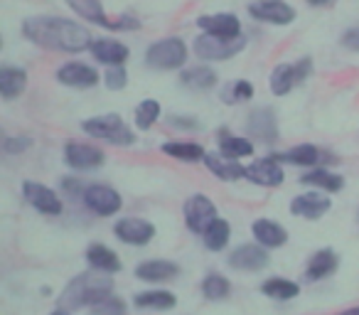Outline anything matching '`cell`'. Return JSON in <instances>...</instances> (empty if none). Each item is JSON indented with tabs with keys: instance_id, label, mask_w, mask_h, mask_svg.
Listing matches in <instances>:
<instances>
[{
	"instance_id": "obj_12",
	"label": "cell",
	"mask_w": 359,
	"mask_h": 315,
	"mask_svg": "<svg viewBox=\"0 0 359 315\" xmlns=\"http://www.w3.org/2000/svg\"><path fill=\"white\" fill-rule=\"evenodd\" d=\"M22 195H25V200L30 202L35 210H40L42 215H52V217L62 215V200L57 197V192L52 190V187L27 180L25 185H22Z\"/></svg>"
},
{
	"instance_id": "obj_10",
	"label": "cell",
	"mask_w": 359,
	"mask_h": 315,
	"mask_svg": "<svg viewBox=\"0 0 359 315\" xmlns=\"http://www.w3.org/2000/svg\"><path fill=\"white\" fill-rule=\"evenodd\" d=\"M249 15L271 25H290L295 20V11L283 0H256L249 6Z\"/></svg>"
},
{
	"instance_id": "obj_27",
	"label": "cell",
	"mask_w": 359,
	"mask_h": 315,
	"mask_svg": "<svg viewBox=\"0 0 359 315\" xmlns=\"http://www.w3.org/2000/svg\"><path fill=\"white\" fill-rule=\"evenodd\" d=\"M276 161H285V163H293V166H303V168H315L320 163V150L310 143L303 145H295V148L285 150L280 155H273Z\"/></svg>"
},
{
	"instance_id": "obj_44",
	"label": "cell",
	"mask_w": 359,
	"mask_h": 315,
	"mask_svg": "<svg viewBox=\"0 0 359 315\" xmlns=\"http://www.w3.org/2000/svg\"><path fill=\"white\" fill-rule=\"evenodd\" d=\"M339 315H359V305H357V308H349V310H342V313H339Z\"/></svg>"
},
{
	"instance_id": "obj_30",
	"label": "cell",
	"mask_w": 359,
	"mask_h": 315,
	"mask_svg": "<svg viewBox=\"0 0 359 315\" xmlns=\"http://www.w3.org/2000/svg\"><path fill=\"white\" fill-rule=\"evenodd\" d=\"M182 84L190 86V89H197V91H207L217 84V74L210 69V67H190V69L182 72Z\"/></svg>"
},
{
	"instance_id": "obj_24",
	"label": "cell",
	"mask_w": 359,
	"mask_h": 315,
	"mask_svg": "<svg viewBox=\"0 0 359 315\" xmlns=\"http://www.w3.org/2000/svg\"><path fill=\"white\" fill-rule=\"evenodd\" d=\"M180 274V266L172 261H145L135 269V276L148 283H165V281H172Z\"/></svg>"
},
{
	"instance_id": "obj_22",
	"label": "cell",
	"mask_w": 359,
	"mask_h": 315,
	"mask_svg": "<svg viewBox=\"0 0 359 315\" xmlns=\"http://www.w3.org/2000/svg\"><path fill=\"white\" fill-rule=\"evenodd\" d=\"M249 133L256 135L264 143L278 138V126H276V114L271 109H256L249 116Z\"/></svg>"
},
{
	"instance_id": "obj_37",
	"label": "cell",
	"mask_w": 359,
	"mask_h": 315,
	"mask_svg": "<svg viewBox=\"0 0 359 315\" xmlns=\"http://www.w3.org/2000/svg\"><path fill=\"white\" fill-rule=\"evenodd\" d=\"M251 96H254V86H251L249 81L239 79V81H234V84L226 86L222 99H224L226 104H239V101H249Z\"/></svg>"
},
{
	"instance_id": "obj_6",
	"label": "cell",
	"mask_w": 359,
	"mask_h": 315,
	"mask_svg": "<svg viewBox=\"0 0 359 315\" xmlns=\"http://www.w3.org/2000/svg\"><path fill=\"white\" fill-rule=\"evenodd\" d=\"M67 6L79 18L94 22V25L109 27V30H135V27H140V22L133 20V18H118V22H111L104 8H101V0H67Z\"/></svg>"
},
{
	"instance_id": "obj_21",
	"label": "cell",
	"mask_w": 359,
	"mask_h": 315,
	"mask_svg": "<svg viewBox=\"0 0 359 315\" xmlns=\"http://www.w3.org/2000/svg\"><path fill=\"white\" fill-rule=\"evenodd\" d=\"M251 232L256 236V244L266 246V249H278V246H283L288 241V232L271 220H256L251 224Z\"/></svg>"
},
{
	"instance_id": "obj_28",
	"label": "cell",
	"mask_w": 359,
	"mask_h": 315,
	"mask_svg": "<svg viewBox=\"0 0 359 315\" xmlns=\"http://www.w3.org/2000/svg\"><path fill=\"white\" fill-rule=\"evenodd\" d=\"M219 153L226 155V158H246V155L254 153V145L246 138H239V135H231L229 130H219Z\"/></svg>"
},
{
	"instance_id": "obj_9",
	"label": "cell",
	"mask_w": 359,
	"mask_h": 315,
	"mask_svg": "<svg viewBox=\"0 0 359 315\" xmlns=\"http://www.w3.org/2000/svg\"><path fill=\"white\" fill-rule=\"evenodd\" d=\"M81 197H84V205L99 217L116 215V212L121 210V205H123V202H121V195L109 185H89L84 192H81Z\"/></svg>"
},
{
	"instance_id": "obj_34",
	"label": "cell",
	"mask_w": 359,
	"mask_h": 315,
	"mask_svg": "<svg viewBox=\"0 0 359 315\" xmlns=\"http://www.w3.org/2000/svg\"><path fill=\"white\" fill-rule=\"evenodd\" d=\"M229 236H231V227L226 220H217L215 224L210 227V229L205 232V246L210 251H222L226 244H229Z\"/></svg>"
},
{
	"instance_id": "obj_26",
	"label": "cell",
	"mask_w": 359,
	"mask_h": 315,
	"mask_svg": "<svg viewBox=\"0 0 359 315\" xmlns=\"http://www.w3.org/2000/svg\"><path fill=\"white\" fill-rule=\"evenodd\" d=\"M25 69H18V67H3L0 69V94H3V99H15V96H20L25 91Z\"/></svg>"
},
{
	"instance_id": "obj_3",
	"label": "cell",
	"mask_w": 359,
	"mask_h": 315,
	"mask_svg": "<svg viewBox=\"0 0 359 315\" xmlns=\"http://www.w3.org/2000/svg\"><path fill=\"white\" fill-rule=\"evenodd\" d=\"M81 128L86 130L89 135L94 138H101L106 143H114V145H130L135 143V135L128 126L123 123L118 114H109V116H94V119L84 121Z\"/></svg>"
},
{
	"instance_id": "obj_23",
	"label": "cell",
	"mask_w": 359,
	"mask_h": 315,
	"mask_svg": "<svg viewBox=\"0 0 359 315\" xmlns=\"http://www.w3.org/2000/svg\"><path fill=\"white\" fill-rule=\"evenodd\" d=\"M337 266H339V259L332 249H320L310 256L308 269H305V279L308 281H323V279H327L332 271H337Z\"/></svg>"
},
{
	"instance_id": "obj_17",
	"label": "cell",
	"mask_w": 359,
	"mask_h": 315,
	"mask_svg": "<svg viewBox=\"0 0 359 315\" xmlns=\"http://www.w3.org/2000/svg\"><path fill=\"white\" fill-rule=\"evenodd\" d=\"M197 25L205 32L217 37H241V22L231 13H217V15H202Z\"/></svg>"
},
{
	"instance_id": "obj_13",
	"label": "cell",
	"mask_w": 359,
	"mask_h": 315,
	"mask_svg": "<svg viewBox=\"0 0 359 315\" xmlns=\"http://www.w3.org/2000/svg\"><path fill=\"white\" fill-rule=\"evenodd\" d=\"M114 234L118 236L123 244L130 246H143L148 244L155 236V227L145 220H135V217H126V220H118L114 227Z\"/></svg>"
},
{
	"instance_id": "obj_18",
	"label": "cell",
	"mask_w": 359,
	"mask_h": 315,
	"mask_svg": "<svg viewBox=\"0 0 359 315\" xmlns=\"http://www.w3.org/2000/svg\"><path fill=\"white\" fill-rule=\"evenodd\" d=\"M330 207H332L330 197H323L318 192H305V195H298L290 202V212L295 217H303V220H320Z\"/></svg>"
},
{
	"instance_id": "obj_38",
	"label": "cell",
	"mask_w": 359,
	"mask_h": 315,
	"mask_svg": "<svg viewBox=\"0 0 359 315\" xmlns=\"http://www.w3.org/2000/svg\"><path fill=\"white\" fill-rule=\"evenodd\" d=\"M91 315H128V308L118 295H109L101 303L91 305Z\"/></svg>"
},
{
	"instance_id": "obj_29",
	"label": "cell",
	"mask_w": 359,
	"mask_h": 315,
	"mask_svg": "<svg viewBox=\"0 0 359 315\" xmlns=\"http://www.w3.org/2000/svg\"><path fill=\"white\" fill-rule=\"evenodd\" d=\"M300 180H303L305 185L320 187V190H325V192H339L344 185L342 177L334 175V173H330V170H325V168H315L313 173H305Z\"/></svg>"
},
{
	"instance_id": "obj_20",
	"label": "cell",
	"mask_w": 359,
	"mask_h": 315,
	"mask_svg": "<svg viewBox=\"0 0 359 315\" xmlns=\"http://www.w3.org/2000/svg\"><path fill=\"white\" fill-rule=\"evenodd\" d=\"M91 55H94L96 60L101 62V65L123 67L130 52H128V47H126L123 42L106 40V37H101V40H94V45H91Z\"/></svg>"
},
{
	"instance_id": "obj_36",
	"label": "cell",
	"mask_w": 359,
	"mask_h": 315,
	"mask_svg": "<svg viewBox=\"0 0 359 315\" xmlns=\"http://www.w3.org/2000/svg\"><path fill=\"white\" fill-rule=\"evenodd\" d=\"M160 119V104L155 99H145L135 106V126L140 130H148Z\"/></svg>"
},
{
	"instance_id": "obj_40",
	"label": "cell",
	"mask_w": 359,
	"mask_h": 315,
	"mask_svg": "<svg viewBox=\"0 0 359 315\" xmlns=\"http://www.w3.org/2000/svg\"><path fill=\"white\" fill-rule=\"evenodd\" d=\"M3 148H6L8 153H20V150L30 148V138H27V135H20V138H6Z\"/></svg>"
},
{
	"instance_id": "obj_43",
	"label": "cell",
	"mask_w": 359,
	"mask_h": 315,
	"mask_svg": "<svg viewBox=\"0 0 359 315\" xmlns=\"http://www.w3.org/2000/svg\"><path fill=\"white\" fill-rule=\"evenodd\" d=\"M310 6H315V8H323V6H330V3H334V0H308Z\"/></svg>"
},
{
	"instance_id": "obj_7",
	"label": "cell",
	"mask_w": 359,
	"mask_h": 315,
	"mask_svg": "<svg viewBox=\"0 0 359 315\" xmlns=\"http://www.w3.org/2000/svg\"><path fill=\"white\" fill-rule=\"evenodd\" d=\"M217 220H219V215H217V207L212 205L210 197L192 195L190 200L185 202V224L192 234L205 236V232L210 229Z\"/></svg>"
},
{
	"instance_id": "obj_11",
	"label": "cell",
	"mask_w": 359,
	"mask_h": 315,
	"mask_svg": "<svg viewBox=\"0 0 359 315\" xmlns=\"http://www.w3.org/2000/svg\"><path fill=\"white\" fill-rule=\"evenodd\" d=\"M283 166L280 161H276L273 155L269 158H261V161H254L251 166H246V180H251L254 185L261 187H278L283 185Z\"/></svg>"
},
{
	"instance_id": "obj_31",
	"label": "cell",
	"mask_w": 359,
	"mask_h": 315,
	"mask_svg": "<svg viewBox=\"0 0 359 315\" xmlns=\"http://www.w3.org/2000/svg\"><path fill=\"white\" fill-rule=\"evenodd\" d=\"M175 303L177 300L170 290H143V293L135 295V305L148 310H170L175 308Z\"/></svg>"
},
{
	"instance_id": "obj_16",
	"label": "cell",
	"mask_w": 359,
	"mask_h": 315,
	"mask_svg": "<svg viewBox=\"0 0 359 315\" xmlns=\"http://www.w3.org/2000/svg\"><path fill=\"white\" fill-rule=\"evenodd\" d=\"M57 79H60V84L72 86V89H91L99 84V72L89 65H81V62H69L57 72Z\"/></svg>"
},
{
	"instance_id": "obj_14",
	"label": "cell",
	"mask_w": 359,
	"mask_h": 315,
	"mask_svg": "<svg viewBox=\"0 0 359 315\" xmlns=\"http://www.w3.org/2000/svg\"><path fill=\"white\" fill-rule=\"evenodd\" d=\"M104 158L106 155L89 143H69L65 148L67 166L74 168V170H94V168H101L104 166Z\"/></svg>"
},
{
	"instance_id": "obj_19",
	"label": "cell",
	"mask_w": 359,
	"mask_h": 315,
	"mask_svg": "<svg viewBox=\"0 0 359 315\" xmlns=\"http://www.w3.org/2000/svg\"><path fill=\"white\" fill-rule=\"evenodd\" d=\"M205 166L224 182H234V180L246 177V168L241 166L239 161H234V158H226V155H222V153H207L205 155Z\"/></svg>"
},
{
	"instance_id": "obj_15",
	"label": "cell",
	"mask_w": 359,
	"mask_h": 315,
	"mask_svg": "<svg viewBox=\"0 0 359 315\" xmlns=\"http://www.w3.org/2000/svg\"><path fill=\"white\" fill-rule=\"evenodd\" d=\"M229 266L236 271H261L269 266V251L261 244H244L231 251Z\"/></svg>"
},
{
	"instance_id": "obj_45",
	"label": "cell",
	"mask_w": 359,
	"mask_h": 315,
	"mask_svg": "<svg viewBox=\"0 0 359 315\" xmlns=\"http://www.w3.org/2000/svg\"><path fill=\"white\" fill-rule=\"evenodd\" d=\"M52 315H69V313H67V310H62V308H60V310H55V313H52Z\"/></svg>"
},
{
	"instance_id": "obj_42",
	"label": "cell",
	"mask_w": 359,
	"mask_h": 315,
	"mask_svg": "<svg viewBox=\"0 0 359 315\" xmlns=\"http://www.w3.org/2000/svg\"><path fill=\"white\" fill-rule=\"evenodd\" d=\"M170 126H175V128H200V123H197L195 119L187 121V116H172V119H170Z\"/></svg>"
},
{
	"instance_id": "obj_4",
	"label": "cell",
	"mask_w": 359,
	"mask_h": 315,
	"mask_svg": "<svg viewBox=\"0 0 359 315\" xmlns=\"http://www.w3.org/2000/svg\"><path fill=\"white\" fill-rule=\"evenodd\" d=\"M246 47L244 37H217L210 35V32H202L195 40V52L200 60L207 62H224L229 57L239 55Z\"/></svg>"
},
{
	"instance_id": "obj_1",
	"label": "cell",
	"mask_w": 359,
	"mask_h": 315,
	"mask_svg": "<svg viewBox=\"0 0 359 315\" xmlns=\"http://www.w3.org/2000/svg\"><path fill=\"white\" fill-rule=\"evenodd\" d=\"M22 32L30 42L55 52H84L94 45V37L84 25L65 18H30Z\"/></svg>"
},
{
	"instance_id": "obj_33",
	"label": "cell",
	"mask_w": 359,
	"mask_h": 315,
	"mask_svg": "<svg viewBox=\"0 0 359 315\" xmlns=\"http://www.w3.org/2000/svg\"><path fill=\"white\" fill-rule=\"evenodd\" d=\"M261 290H264V295H269V298L290 300L300 293V286L293 283V281H288V279H269L264 286H261Z\"/></svg>"
},
{
	"instance_id": "obj_2",
	"label": "cell",
	"mask_w": 359,
	"mask_h": 315,
	"mask_svg": "<svg viewBox=\"0 0 359 315\" xmlns=\"http://www.w3.org/2000/svg\"><path fill=\"white\" fill-rule=\"evenodd\" d=\"M114 290V279L106 271H84V274L74 276L67 283V288L60 295V308L62 310H79L86 305H96L106 300Z\"/></svg>"
},
{
	"instance_id": "obj_25",
	"label": "cell",
	"mask_w": 359,
	"mask_h": 315,
	"mask_svg": "<svg viewBox=\"0 0 359 315\" xmlns=\"http://www.w3.org/2000/svg\"><path fill=\"white\" fill-rule=\"evenodd\" d=\"M86 261L91 264L94 271H106V274H116L121 271V259L114 249H109L106 244H91L86 249Z\"/></svg>"
},
{
	"instance_id": "obj_5",
	"label": "cell",
	"mask_w": 359,
	"mask_h": 315,
	"mask_svg": "<svg viewBox=\"0 0 359 315\" xmlns=\"http://www.w3.org/2000/svg\"><path fill=\"white\" fill-rule=\"evenodd\" d=\"M145 60H148V65L153 69H177V67L185 65L187 47L180 37H168V40H160L155 45H150Z\"/></svg>"
},
{
	"instance_id": "obj_39",
	"label": "cell",
	"mask_w": 359,
	"mask_h": 315,
	"mask_svg": "<svg viewBox=\"0 0 359 315\" xmlns=\"http://www.w3.org/2000/svg\"><path fill=\"white\" fill-rule=\"evenodd\" d=\"M104 84L109 86L111 91L126 89V84H128V72H126L123 67H109L104 74Z\"/></svg>"
},
{
	"instance_id": "obj_41",
	"label": "cell",
	"mask_w": 359,
	"mask_h": 315,
	"mask_svg": "<svg viewBox=\"0 0 359 315\" xmlns=\"http://www.w3.org/2000/svg\"><path fill=\"white\" fill-rule=\"evenodd\" d=\"M342 45L347 47V50H352V52H359V30L354 27V30H347L342 35Z\"/></svg>"
},
{
	"instance_id": "obj_8",
	"label": "cell",
	"mask_w": 359,
	"mask_h": 315,
	"mask_svg": "<svg viewBox=\"0 0 359 315\" xmlns=\"http://www.w3.org/2000/svg\"><path fill=\"white\" fill-rule=\"evenodd\" d=\"M310 69H313V65H310L308 57L300 60L298 65H278L273 69V74H271V91L276 96H285L293 86H298L310 74Z\"/></svg>"
},
{
	"instance_id": "obj_35",
	"label": "cell",
	"mask_w": 359,
	"mask_h": 315,
	"mask_svg": "<svg viewBox=\"0 0 359 315\" xmlns=\"http://www.w3.org/2000/svg\"><path fill=\"white\" fill-rule=\"evenodd\" d=\"M231 290V283L219 274H210L205 281H202V293H205L207 300H224Z\"/></svg>"
},
{
	"instance_id": "obj_32",
	"label": "cell",
	"mask_w": 359,
	"mask_h": 315,
	"mask_svg": "<svg viewBox=\"0 0 359 315\" xmlns=\"http://www.w3.org/2000/svg\"><path fill=\"white\" fill-rule=\"evenodd\" d=\"M163 153L170 155V158H177V161H185V163L205 161V155H207L200 143H165Z\"/></svg>"
}]
</instances>
